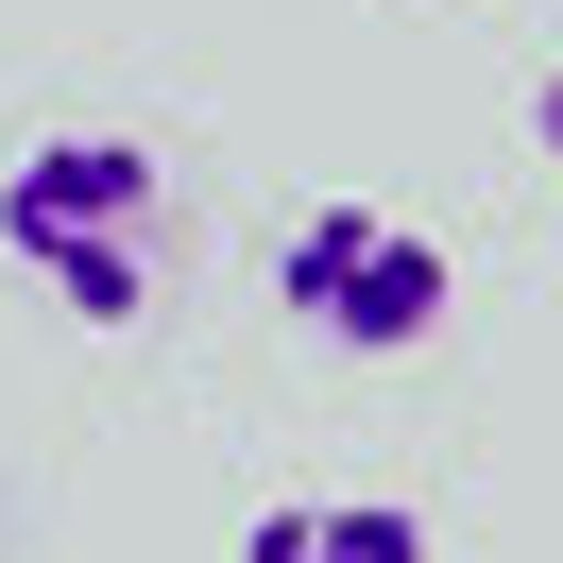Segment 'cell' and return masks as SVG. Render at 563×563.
I'll use <instances>...</instances> for the list:
<instances>
[{"label": "cell", "mask_w": 563, "mask_h": 563, "mask_svg": "<svg viewBox=\"0 0 563 563\" xmlns=\"http://www.w3.org/2000/svg\"><path fill=\"white\" fill-rule=\"evenodd\" d=\"M240 563H427V512H393V495H290V512L240 529Z\"/></svg>", "instance_id": "3"}, {"label": "cell", "mask_w": 563, "mask_h": 563, "mask_svg": "<svg viewBox=\"0 0 563 563\" xmlns=\"http://www.w3.org/2000/svg\"><path fill=\"white\" fill-rule=\"evenodd\" d=\"M444 240L427 222H393V206H290L274 222V308L308 324V342H342V358H410V342H444Z\"/></svg>", "instance_id": "2"}, {"label": "cell", "mask_w": 563, "mask_h": 563, "mask_svg": "<svg viewBox=\"0 0 563 563\" xmlns=\"http://www.w3.org/2000/svg\"><path fill=\"white\" fill-rule=\"evenodd\" d=\"M0 256L69 324H154V290H172V172H154V137H35L0 172Z\"/></svg>", "instance_id": "1"}, {"label": "cell", "mask_w": 563, "mask_h": 563, "mask_svg": "<svg viewBox=\"0 0 563 563\" xmlns=\"http://www.w3.org/2000/svg\"><path fill=\"white\" fill-rule=\"evenodd\" d=\"M529 137H547V172H563V69H547V86H529Z\"/></svg>", "instance_id": "4"}]
</instances>
